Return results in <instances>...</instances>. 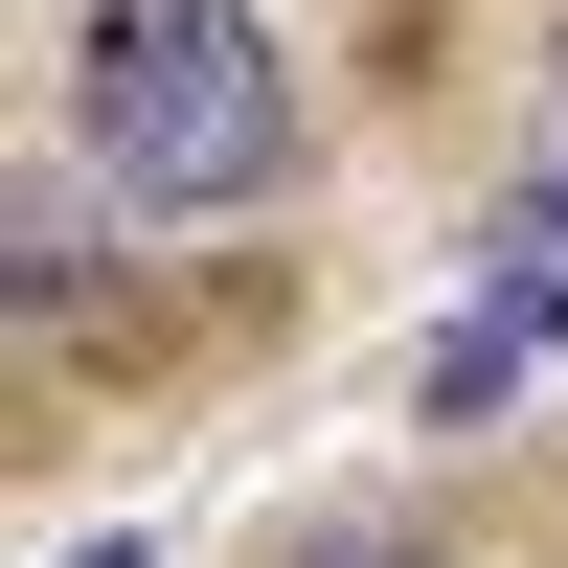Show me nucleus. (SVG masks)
<instances>
[{"instance_id": "f03ea898", "label": "nucleus", "mask_w": 568, "mask_h": 568, "mask_svg": "<svg viewBox=\"0 0 568 568\" xmlns=\"http://www.w3.org/2000/svg\"><path fill=\"white\" fill-rule=\"evenodd\" d=\"M546 318H568L546 273H500L478 318H433V364H409V409H433V433H478V409H500V387H524V364H546Z\"/></svg>"}, {"instance_id": "f257e3e1", "label": "nucleus", "mask_w": 568, "mask_h": 568, "mask_svg": "<svg viewBox=\"0 0 568 568\" xmlns=\"http://www.w3.org/2000/svg\"><path fill=\"white\" fill-rule=\"evenodd\" d=\"M69 136L136 227H205V205H273L296 160V69H273L251 0H91L69 23Z\"/></svg>"}, {"instance_id": "20e7f679", "label": "nucleus", "mask_w": 568, "mask_h": 568, "mask_svg": "<svg viewBox=\"0 0 568 568\" xmlns=\"http://www.w3.org/2000/svg\"><path fill=\"white\" fill-rule=\"evenodd\" d=\"M342 568H433V546H342Z\"/></svg>"}, {"instance_id": "7ed1b4c3", "label": "nucleus", "mask_w": 568, "mask_h": 568, "mask_svg": "<svg viewBox=\"0 0 568 568\" xmlns=\"http://www.w3.org/2000/svg\"><path fill=\"white\" fill-rule=\"evenodd\" d=\"M500 273H546V296H568V160L524 182V205H500Z\"/></svg>"}]
</instances>
